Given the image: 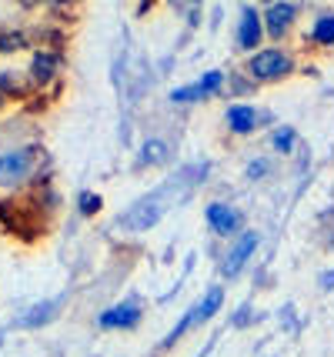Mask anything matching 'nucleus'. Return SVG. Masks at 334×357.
<instances>
[{
	"mask_svg": "<svg viewBox=\"0 0 334 357\" xmlns=\"http://www.w3.org/2000/svg\"><path fill=\"white\" fill-rule=\"evenodd\" d=\"M298 54H294V47L291 44H264L257 54L251 57H244V74L255 80L257 87H274V84H284L298 74Z\"/></svg>",
	"mask_w": 334,
	"mask_h": 357,
	"instance_id": "f257e3e1",
	"label": "nucleus"
},
{
	"mask_svg": "<svg viewBox=\"0 0 334 357\" xmlns=\"http://www.w3.org/2000/svg\"><path fill=\"white\" fill-rule=\"evenodd\" d=\"M44 164L40 144H17L0 151V194H17L31 184Z\"/></svg>",
	"mask_w": 334,
	"mask_h": 357,
	"instance_id": "f03ea898",
	"label": "nucleus"
},
{
	"mask_svg": "<svg viewBox=\"0 0 334 357\" xmlns=\"http://www.w3.org/2000/svg\"><path fill=\"white\" fill-rule=\"evenodd\" d=\"M304 7L301 3H291V0H271L261 7V17H264V37L268 44H291V37L301 24Z\"/></svg>",
	"mask_w": 334,
	"mask_h": 357,
	"instance_id": "7ed1b4c3",
	"label": "nucleus"
},
{
	"mask_svg": "<svg viewBox=\"0 0 334 357\" xmlns=\"http://www.w3.org/2000/svg\"><path fill=\"white\" fill-rule=\"evenodd\" d=\"M204 224L214 237H221V241H227V244L248 231V227H244V224H248L244 211L231 201H207L204 204Z\"/></svg>",
	"mask_w": 334,
	"mask_h": 357,
	"instance_id": "20e7f679",
	"label": "nucleus"
},
{
	"mask_svg": "<svg viewBox=\"0 0 334 357\" xmlns=\"http://www.w3.org/2000/svg\"><path fill=\"white\" fill-rule=\"evenodd\" d=\"M264 44H268V37H264L261 7H257V3H241L238 24H234V47H238L244 57H251V54H257Z\"/></svg>",
	"mask_w": 334,
	"mask_h": 357,
	"instance_id": "39448f33",
	"label": "nucleus"
},
{
	"mask_svg": "<svg viewBox=\"0 0 334 357\" xmlns=\"http://www.w3.org/2000/svg\"><path fill=\"white\" fill-rule=\"evenodd\" d=\"M257 248H261V234H257L255 227H248L241 237H234V241L227 244V250H224V257H221V278H227V280L238 278L241 271L255 261Z\"/></svg>",
	"mask_w": 334,
	"mask_h": 357,
	"instance_id": "423d86ee",
	"label": "nucleus"
},
{
	"mask_svg": "<svg viewBox=\"0 0 334 357\" xmlns=\"http://www.w3.org/2000/svg\"><path fill=\"white\" fill-rule=\"evenodd\" d=\"M268 121H271L268 110H261L257 104H248V100H234L224 110V127H227L231 137H255L257 127L268 124Z\"/></svg>",
	"mask_w": 334,
	"mask_h": 357,
	"instance_id": "0eeeda50",
	"label": "nucleus"
},
{
	"mask_svg": "<svg viewBox=\"0 0 334 357\" xmlns=\"http://www.w3.org/2000/svg\"><path fill=\"white\" fill-rule=\"evenodd\" d=\"M164 187L154 190L151 197H141V201L130 207L124 218L117 220V227H128V231H147V227H154L160 218H164Z\"/></svg>",
	"mask_w": 334,
	"mask_h": 357,
	"instance_id": "6e6552de",
	"label": "nucleus"
},
{
	"mask_svg": "<svg viewBox=\"0 0 334 357\" xmlns=\"http://www.w3.org/2000/svg\"><path fill=\"white\" fill-rule=\"evenodd\" d=\"M61 70H64V54L50 50V47H37L31 54V63H27V80L33 87H47L61 77Z\"/></svg>",
	"mask_w": 334,
	"mask_h": 357,
	"instance_id": "1a4fd4ad",
	"label": "nucleus"
},
{
	"mask_svg": "<svg viewBox=\"0 0 334 357\" xmlns=\"http://www.w3.org/2000/svg\"><path fill=\"white\" fill-rule=\"evenodd\" d=\"M144 321V307L137 301H117L111 307L97 314V327L100 331H134Z\"/></svg>",
	"mask_w": 334,
	"mask_h": 357,
	"instance_id": "9d476101",
	"label": "nucleus"
},
{
	"mask_svg": "<svg viewBox=\"0 0 334 357\" xmlns=\"http://www.w3.org/2000/svg\"><path fill=\"white\" fill-rule=\"evenodd\" d=\"M304 44H311V50H334V10L324 7L311 17V27L304 33Z\"/></svg>",
	"mask_w": 334,
	"mask_h": 357,
	"instance_id": "9b49d317",
	"label": "nucleus"
},
{
	"mask_svg": "<svg viewBox=\"0 0 334 357\" xmlns=\"http://www.w3.org/2000/svg\"><path fill=\"white\" fill-rule=\"evenodd\" d=\"M221 307H224V284H211L204 294H201L191 307H188V311H191V317H194V331H197V327H204L214 314H221Z\"/></svg>",
	"mask_w": 334,
	"mask_h": 357,
	"instance_id": "f8f14e48",
	"label": "nucleus"
},
{
	"mask_svg": "<svg viewBox=\"0 0 334 357\" xmlns=\"http://www.w3.org/2000/svg\"><path fill=\"white\" fill-rule=\"evenodd\" d=\"M171 160V147H167V140H160V137H147L141 144V154H137V167H160V164H167Z\"/></svg>",
	"mask_w": 334,
	"mask_h": 357,
	"instance_id": "ddd939ff",
	"label": "nucleus"
},
{
	"mask_svg": "<svg viewBox=\"0 0 334 357\" xmlns=\"http://www.w3.org/2000/svg\"><path fill=\"white\" fill-rule=\"evenodd\" d=\"M31 80L27 74H17V70H0V97H14V100H24L27 93H31Z\"/></svg>",
	"mask_w": 334,
	"mask_h": 357,
	"instance_id": "4468645a",
	"label": "nucleus"
},
{
	"mask_svg": "<svg viewBox=\"0 0 334 357\" xmlns=\"http://www.w3.org/2000/svg\"><path fill=\"white\" fill-rule=\"evenodd\" d=\"M298 130L291 124H278L274 130H271V147H274V154H281V157H291L294 154V147H298Z\"/></svg>",
	"mask_w": 334,
	"mask_h": 357,
	"instance_id": "2eb2a0df",
	"label": "nucleus"
},
{
	"mask_svg": "<svg viewBox=\"0 0 334 357\" xmlns=\"http://www.w3.org/2000/svg\"><path fill=\"white\" fill-rule=\"evenodd\" d=\"M261 91L255 80L248 77L244 70H234V74H227V93L234 97V100H248V97H255Z\"/></svg>",
	"mask_w": 334,
	"mask_h": 357,
	"instance_id": "dca6fc26",
	"label": "nucleus"
},
{
	"mask_svg": "<svg viewBox=\"0 0 334 357\" xmlns=\"http://www.w3.org/2000/svg\"><path fill=\"white\" fill-rule=\"evenodd\" d=\"M167 100L174 104V107H194V104H204V93L197 84H184V87H174V91L167 93Z\"/></svg>",
	"mask_w": 334,
	"mask_h": 357,
	"instance_id": "f3484780",
	"label": "nucleus"
},
{
	"mask_svg": "<svg viewBox=\"0 0 334 357\" xmlns=\"http://www.w3.org/2000/svg\"><path fill=\"white\" fill-rule=\"evenodd\" d=\"M74 204H77V214H80V218H97V214L104 211V197H100L97 190H80Z\"/></svg>",
	"mask_w": 334,
	"mask_h": 357,
	"instance_id": "a211bd4d",
	"label": "nucleus"
},
{
	"mask_svg": "<svg viewBox=\"0 0 334 357\" xmlns=\"http://www.w3.org/2000/svg\"><path fill=\"white\" fill-rule=\"evenodd\" d=\"M31 47V37L24 31H0V54H20Z\"/></svg>",
	"mask_w": 334,
	"mask_h": 357,
	"instance_id": "6ab92c4d",
	"label": "nucleus"
},
{
	"mask_svg": "<svg viewBox=\"0 0 334 357\" xmlns=\"http://www.w3.org/2000/svg\"><path fill=\"white\" fill-rule=\"evenodd\" d=\"M57 307H61V297H57V301H47V304H40V307H33V311H27V317H20V324H40V321H50Z\"/></svg>",
	"mask_w": 334,
	"mask_h": 357,
	"instance_id": "aec40b11",
	"label": "nucleus"
},
{
	"mask_svg": "<svg viewBox=\"0 0 334 357\" xmlns=\"http://www.w3.org/2000/svg\"><path fill=\"white\" fill-rule=\"evenodd\" d=\"M268 174H271L268 157H255V160H248V167H244V177H248V181H264Z\"/></svg>",
	"mask_w": 334,
	"mask_h": 357,
	"instance_id": "412c9836",
	"label": "nucleus"
},
{
	"mask_svg": "<svg viewBox=\"0 0 334 357\" xmlns=\"http://www.w3.org/2000/svg\"><path fill=\"white\" fill-rule=\"evenodd\" d=\"M318 287L321 291H334V267H328V271L318 274Z\"/></svg>",
	"mask_w": 334,
	"mask_h": 357,
	"instance_id": "4be33fe9",
	"label": "nucleus"
},
{
	"mask_svg": "<svg viewBox=\"0 0 334 357\" xmlns=\"http://www.w3.org/2000/svg\"><path fill=\"white\" fill-rule=\"evenodd\" d=\"M248 314H251V307L244 304V307L238 311V317H234V327H244V324H248Z\"/></svg>",
	"mask_w": 334,
	"mask_h": 357,
	"instance_id": "5701e85b",
	"label": "nucleus"
},
{
	"mask_svg": "<svg viewBox=\"0 0 334 357\" xmlns=\"http://www.w3.org/2000/svg\"><path fill=\"white\" fill-rule=\"evenodd\" d=\"M3 107H7V97H0V110H3Z\"/></svg>",
	"mask_w": 334,
	"mask_h": 357,
	"instance_id": "b1692460",
	"label": "nucleus"
},
{
	"mask_svg": "<svg viewBox=\"0 0 334 357\" xmlns=\"http://www.w3.org/2000/svg\"><path fill=\"white\" fill-rule=\"evenodd\" d=\"M331 248H334V241H331Z\"/></svg>",
	"mask_w": 334,
	"mask_h": 357,
	"instance_id": "393cba45",
	"label": "nucleus"
}]
</instances>
